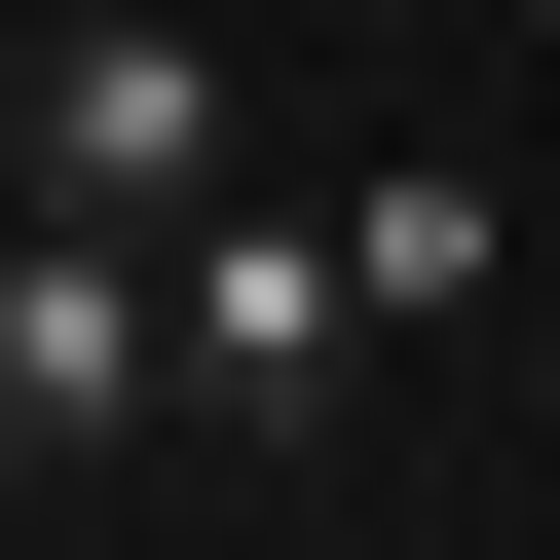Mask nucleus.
Segmentation results:
<instances>
[{"label": "nucleus", "instance_id": "f257e3e1", "mask_svg": "<svg viewBox=\"0 0 560 560\" xmlns=\"http://www.w3.org/2000/svg\"><path fill=\"white\" fill-rule=\"evenodd\" d=\"M0 187L38 224H187V187H261V113H224L187 0H38V38H0Z\"/></svg>", "mask_w": 560, "mask_h": 560}, {"label": "nucleus", "instance_id": "f03ea898", "mask_svg": "<svg viewBox=\"0 0 560 560\" xmlns=\"http://www.w3.org/2000/svg\"><path fill=\"white\" fill-rule=\"evenodd\" d=\"M187 411V261L150 224H38V187H0V486H113Z\"/></svg>", "mask_w": 560, "mask_h": 560}, {"label": "nucleus", "instance_id": "7ed1b4c3", "mask_svg": "<svg viewBox=\"0 0 560 560\" xmlns=\"http://www.w3.org/2000/svg\"><path fill=\"white\" fill-rule=\"evenodd\" d=\"M150 261H187V411H224V448H337V374H374V261H337L300 187H187Z\"/></svg>", "mask_w": 560, "mask_h": 560}, {"label": "nucleus", "instance_id": "20e7f679", "mask_svg": "<svg viewBox=\"0 0 560 560\" xmlns=\"http://www.w3.org/2000/svg\"><path fill=\"white\" fill-rule=\"evenodd\" d=\"M337 261H374V337H448V300H486V150H374V187H337Z\"/></svg>", "mask_w": 560, "mask_h": 560}, {"label": "nucleus", "instance_id": "39448f33", "mask_svg": "<svg viewBox=\"0 0 560 560\" xmlns=\"http://www.w3.org/2000/svg\"><path fill=\"white\" fill-rule=\"evenodd\" d=\"M523 38H560V0H523Z\"/></svg>", "mask_w": 560, "mask_h": 560}]
</instances>
